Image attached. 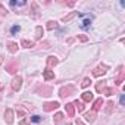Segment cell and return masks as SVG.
Wrapping results in <instances>:
<instances>
[{"instance_id": "6da1fadb", "label": "cell", "mask_w": 125, "mask_h": 125, "mask_svg": "<svg viewBox=\"0 0 125 125\" xmlns=\"http://www.w3.org/2000/svg\"><path fill=\"white\" fill-rule=\"evenodd\" d=\"M5 69H6L9 74H15L16 71H19V62H18L16 59H10V60H8V63H6Z\"/></svg>"}, {"instance_id": "7a4b0ae2", "label": "cell", "mask_w": 125, "mask_h": 125, "mask_svg": "<svg viewBox=\"0 0 125 125\" xmlns=\"http://www.w3.org/2000/svg\"><path fill=\"white\" fill-rule=\"evenodd\" d=\"M74 91H75V87H74V85H66V87H62V88L59 90V96H60L62 99H65V97L71 96Z\"/></svg>"}, {"instance_id": "3957f363", "label": "cell", "mask_w": 125, "mask_h": 125, "mask_svg": "<svg viewBox=\"0 0 125 125\" xmlns=\"http://www.w3.org/2000/svg\"><path fill=\"white\" fill-rule=\"evenodd\" d=\"M35 93L37 94H40V96H50L52 94V87H49V85H38L37 88H35Z\"/></svg>"}, {"instance_id": "277c9868", "label": "cell", "mask_w": 125, "mask_h": 125, "mask_svg": "<svg viewBox=\"0 0 125 125\" xmlns=\"http://www.w3.org/2000/svg\"><path fill=\"white\" fill-rule=\"evenodd\" d=\"M10 87H12V90H13V91H19V90H21V87H22V77H15V78L12 80Z\"/></svg>"}, {"instance_id": "5b68a950", "label": "cell", "mask_w": 125, "mask_h": 125, "mask_svg": "<svg viewBox=\"0 0 125 125\" xmlns=\"http://www.w3.org/2000/svg\"><path fill=\"white\" fill-rule=\"evenodd\" d=\"M59 106H60L59 102H47V103L43 104V109H44L46 112H52V110H56Z\"/></svg>"}, {"instance_id": "8992f818", "label": "cell", "mask_w": 125, "mask_h": 125, "mask_svg": "<svg viewBox=\"0 0 125 125\" xmlns=\"http://www.w3.org/2000/svg\"><path fill=\"white\" fill-rule=\"evenodd\" d=\"M107 66L106 65H99L97 68H94V71H93V75L94 77H100V75H104L106 72H107Z\"/></svg>"}, {"instance_id": "52a82bcc", "label": "cell", "mask_w": 125, "mask_h": 125, "mask_svg": "<svg viewBox=\"0 0 125 125\" xmlns=\"http://www.w3.org/2000/svg\"><path fill=\"white\" fill-rule=\"evenodd\" d=\"M57 63H59L57 57H54V56H49V57H47V69H52V68L56 66Z\"/></svg>"}, {"instance_id": "ba28073f", "label": "cell", "mask_w": 125, "mask_h": 125, "mask_svg": "<svg viewBox=\"0 0 125 125\" xmlns=\"http://www.w3.org/2000/svg\"><path fill=\"white\" fill-rule=\"evenodd\" d=\"M5 121L8 124H12L13 122V110L12 109H6V112H5Z\"/></svg>"}, {"instance_id": "9c48e42d", "label": "cell", "mask_w": 125, "mask_h": 125, "mask_svg": "<svg viewBox=\"0 0 125 125\" xmlns=\"http://www.w3.org/2000/svg\"><path fill=\"white\" fill-rule=\"evenodd\" d=\"M43 78H44L46 81L54 80V72H53V71H50V69H46V71L43 72Z\"/></svg>"}, {"instance_id": "30bf717a", "label": "cell", "mask_w": 125, "mask_h": 125, "mask_svg": "<svg viewBox=\"0 0 125 125\" xmlns=\"http://www.w3.org/2000/svg\"><path fill=\"white\" fill-rule=\"evenodd\" d=\"M103 103H104V102H103V99H102V97H100V99H97V100L93 103V112L100 110V109H102V106H103Z\"/></svg>"}, {"instance_id": "8fae6325", "label": "cell", "mask_w": 125, "mask_h": 125, "mask_svg": "<svg viewBox=\"0 0 125 125\" xmlns=\"http://www.w3.org/2000/svg\"><path fill=\"white\" fill-rule=\"evenodd\" d=\"M65 109H66V113H68V116H74L75 115V107H74V104L72 103H66L65 104Z\"/></svg>"}, {"instance_id": "7c38bea8", "label": "cell", "mask_w": 125, "mask_h": 125, "mask_svg": "<svg viewBox=\"0 0 125 125\" xmlns=\"http://www.w3.org/2000/svg\"><path fill=\"white\" fill-rule=\"evenodd\" d=\"M84 118H85V121H87V122L93 124V122L96 121V112H87V113L84 115Z\"/></svg>"}, {"instance_id": "4fadbf2b", "label": "cell", "mask_w": 125, "mask_h": 125, "mask_svg": "<svg viewBox=\"0 0 125 125\" xmlns=\"http://www.w3.org/2000/svg\"><path fill=\"white\" fill-rule=\"evenodd\" d=\"M81 16V13H78V12H71L69 15H66V16H63V18H62V21H63V22H69L71 19H74L75 16Z\"/></svg>"}, {"instance_id": "5bb4252c", "label": "cell", "mask_w": 125, "mask_h": 125, "mask_svg": "<svg viewBox=\"0 0 125 125\" xmlns=\"http://www.w3.org/2000/svg\"><path fill=\"white\" fill-rule=\"evenodd\" d=\"M8 50L12 52V53H16L18 52V44L13 43V41H8Z\"/></svg>"}, {"instance_id": "9a60e30c", "label": "cell", "mask_w": 125, "mask_h": 125, "mask_svg": "<svg viewBox=\"0 0 125 125\" xmlns=\"http://www.w3.org/2000/svg\"><path fill=\"white\" fill-rule=\"evenodd\" d=\"M81 99H83L84 102H91V100H93V93H91V91H84L83 96H81Z\"/></svg>"}, {"instance_id": "2e32d148", "label": "cell", "mask_w": 125, "mask_h": 125, "mask_svg": "<svg viewBox=\"0 0 125 125\" xmlns=\"http://www.w3.org/2000/svg\"><path fill=\"white\" fill-rule=\"evenodd\" d=\"M124 77H125V72H124V71H122V68H121V72H119L118 78L115 80V84H116V85H121V84L124 83Z\"/></svg>"}, {"instance_id": "e0dca14e", "label": "cell", "mask_w": 125, "mask_h": 125, "mask_svg": "<svg viewBox=\"0 0 125 125\" xmlns=\"http://www.w3.org/2000/svg\"><path fill=\"white\" fill-rule=\"evenodd\" d=\"M106 83H107V81H104V80H103V81H100V83H97V84H96V91L102 93V91L106 88Z\"/></svg>"}, {"instance_id": "ac0fdd59", "label": "cell", "mask_w": 125, "mask_h": 125, "mask_svg": "<svg viewBox=\"0 0 125 125\" xmlns=\"http://www.w3.org/2000/svg\"><path fill=\"white\" fill-rule=\"evenodd\" d=\"M53 121H54V124H60L62 121H63V113H56L54 115V118H53Z\"/></svg>"}, {"instance_id": "d6986e66", "label": "cell", "mask_w": 125, "mask_h": 125, "mask_svg": "<svg viewBox=\"0 0 125 125\" xmlns=\"http://www.w3.org/2000/svg\"><path fill=\"white\" fill-rule=\"evenodd\" d=\"M21 46H22V47H27V49H28V47H34V41H30V40H22V41H21Z\"/></svg>"}, {"instance_id": "ffe728a7", "label": "cell", "mask_w": 125, "mask_h": 125, "mask_svg": "<svg viewBox=\"0 0 125 125\" xmlns=\"http://www.w3.org/2000/svg\"><path fill=\"white\" fill-rule=\"evenodd\" d=\"M72 104H74V107L78 109V112H83V110H84V103H83V102L75 100V103H72Z\"/></svg>"}, {"instance_id": "44dd1931", "label": "cell", "mask_w": 125, "mask_h": 125, "mask_svg": "<svg viewBox=\"0 0 125 125\" xmlns=\"http://www.w3.org/2000/svg\"><path fill=\"white\" fill-rule=\"evenodd\" d=\"M56 27H57V22H56V21H49V22H47V27H46V28H47L49 31H52V30H54Z\"/></svg>"}, {"instance_id": "7402d4cb", "label": "cell", "mask_w": 125, "mask_h": 125, "mask_svg": "<svg viewBox=\"0 0 125 125\" xmlns=\"http://www.w3.org/2000/svg\"><path fill=\"white\" fill-rule=\"evenodd\" d=\"M41 37H43V27H37L35 28V38L40 40Z\"/></svg>"}, {"instance_id": "603a6c76", "label": "cell", "mask_w": 125, "mask_h": 125, "mask_svg": "<svg viewBox=\"0 0 125 125\" xmlns=\"http://www.w3.org/2000/svg\"><path fill=\"white\" fill-rule=\"evenodd\" d=\"M112 109H113V102H107V104L104 107V112L109 115V113H112Z\"/></svg>"}, {"instance_id": "cb8c5ba5", "label": "cell", "mask_w": 125, "mask_h": 125, "mask_svg": "<svg viewBox=\"0 0 125 125\" xmlns=\"http://www.w3.org/2000/svg\"><path fill=\"white\" fill-rule=\"evenodd\" d=\"M90 84H91V80H90V78H84V80H83V84H81V87H83V88H87Z\"/></svg>"}, {"instance_id": "d4e9b609", "label": "cell", "mask_w": 125, "mask_h": 125, "mask_svg": "<svg viewBox=\"0 0 125 125\" xmlns=\"http://www.w3.org/2000/svg\"><path fill=\"white\" fill-rule=\"evenodd\" d=\"M102 93H103V94H106V96H112V94H115L116 91H115L113 88H104Z\"/></svg>"}, {"instance_id": "484cf974", "label": "cell", "mask_w": 125, "mask_h": 125, "mask_svg": "<svg viewBox=\"0 0 125 125\" xmlns=\"http://www.w3.org/2000/svg\"><path fill=\"white\" fill-rule=\"evenodd\" d=\"M25 2L24 0H21V2H10V6H24Z\"/></svg>"}, {"instance_id": "4316f807", "label": "cell", "mask_w": 125, "mask_h": 125, "mask_svg": "<svg viewBox=\"0 0 125 125\" xmlns=\"http://www.w3.org/2000/svg\"><path fill=\"white\" fill-rule=\"evenodd\" d=\"M90 27V19H85L83 24H81V28H88Z\"/></svg>"}, {"instance_id": "83f0119b", "label": "cell", "mask_w": 125, "mask_h": 125, "mask_svg": "<svg viewBox=\"0 0 125 125\" xmlns=\"http://www.w3.org/2000/svg\"><path fill=\"white\" fill-rule=\"evenodd\" d=\"M30 119H31V121H32V122H40V121H41V118H40V116H38V115H34V116H31V118H30Z\"/></svg>"}, {"instance_id": "f1b7e54d", "label": "cell", "mask_w": 125, "mask_h": 125, "mask_svg": "<svg viewBox=\"0 0 125 125\" xmlns=\"http://www.w3.org/2000/svg\"><path fill=\"white\" fill-rule=\"evenodd\" d=\"M19 125H30V118H24V119L19 122Z\"/></svg>"}, {"instance_id": "f546056e", "label": "cell", "mask_w": 125, "mask_h": 125, "mask_svg": "<svg viewBox=\"0 0 125 125\" xmlns=\"http://www.w3.org/2000/svg\"><path fill=\"white\" fill-rule=\"evenodd\" d=\"M6 13H8V10H6V9L2 6V5H0V16H5Z\"/></svg>"}, {"instance_id": "4dcf8cb0", "label": "cell", "mask_w": 125, "mask_h": 125, "mask_svg": "<svg viewBox=\"0 0 125 125\" xmlns=\"http://www.w3.org/2000/svg\"><path fill=\"white\" fill-rule=\"evenodd\" d=\"M19 30H21V27H18V25H15V27H12V32H13V34H15V32H18Z\"/></svg>"}, {"instance_id": "1f68e13d", "label": "cell", "mask_w": 125, "mask_h": 125, "mask_svg": "<svg viewBox=\"0 0 125 125\" xmlns=\"http://www.w3.org/2000/svg\"><path fill=\"white\" fill-rule=\"evenodd\" d=\"M78 38H80L81 41H84V43H85V41L88 40V37H85V35H78Z\"/></svg>"}, {"instance_id": "d6a6232c", "label": "cell", "mask_w": 125, "mask_h": 125, "mask_svg": "<svg viewBox=\"0 0 125 125\" xmlns=\"http://www.w3.org/2000/svg\"><path fill=\"white\" fill-rule=\"evenodd\" d=\"M124 103H125V96L122 94V96H121V104H124Z\"/></svg>"}, {"instance_id": "836d02e7", "label": "cell", "mask_w": 125, "mask_h": 125, "mask_svg": "<svg viewBox=\"0 0 125 125\" xmlns=\"http://www.w3.org/2000/svg\"><path fill=\"white\" fill-rule=\"evenodd\" d=\"M2 94H3V88H2V87H0V100H2V97H3Z\"/></svg>"}, {"instance_id": "e575fe53", "label": "cell", "mask_w": 125, "mask_h": 125, "mask_svg": "<svg viewBox=\"0 0 125 125\" xmlns=\"http://www.w3.org/2000/svg\"><path fill=\"white\" fill-rule=\"evenodd\" d=\"M75 125H84V124H83V122H81V121H80V119H78V121H77V122H75Z\"/></svg>"}, {"instance_id": "d590c367", "label": "cell", "mask_w": 125, "mask_h": 125, "mask_svg": "<svg viewBox=\"0 0 125 125\" xmlns=\"http://www.w3.org/2000/svg\"><path fill=\"white\" fill-rule=\"evenodd\" d=\"M2 62H3V56H0V65H2Z\"/></svg>"}]
</instances>
